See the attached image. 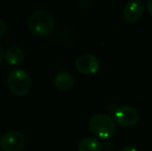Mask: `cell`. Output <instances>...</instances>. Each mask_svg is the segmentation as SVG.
<instances>
[{
	"mask_svg": "<svg viewBox=\"0 0 152 151\" xmlns=\"http://www.w3.org/2000/svg\"><path fill=\"white\" fill-rule=\"evenodd\" d=\"M6 83L14 94L25 95L31 90L32 81L30 76L24 69H14L7 76Z\"/></svg>",
	"mask_w": 152,
	"mask_h": 151,
	"instance_id": "3957f363",
	"label": "cell"
},
{
	"mask_svg": "<svg viewBox=\"0 0 152 151\" xmlns=\"http://www.w3.org/2000/svg\"><path fill=\"white\" fill-rule=\"evenodd\" d=\"M100 62L93 54H82L76 60V69L82 75H94L98 71Z\"/></svg>",
	"mask_w": 152,
	"mask_h": 151,
	"instance_id": "5b68a950",
	"label": "cell"
},
{
	"mask_svg": "<svg viewBox=\"0 0 152 151\" xmlns=\"http://www.w3.org/2000/svg\"><path fill=\"white\" fill-rule=\"evenodd\" d=\"M89 129L100 139H109L116 131V122L107 114H96L89 121Z\"/></svg>",
	"mask_w": 152,
	"mask_h": 151,
	"instance_id": "7a4b0ae2",
	"label": "cell"
},
{
	"mask_svg": "<svg viewBox=\"0 0 152 151\" xmlns=\"http://www.w3.org/2000/svg\"><path fill=\"white\" fill-rule=\"evenodd\" d=\"M4 58L10 64L12 65H18L24 60L25 58V53L20 47L18 46H12L6 50Z\"/></svg>",
	"mask_w": 152,
	"mask_h": 151,
	"instance_id": "9c48e42d",
	"label": "cell"
},
{
	"mask_svg": "<svg viewBox=\"0 0 152 151\" xmlns=\"http://www.w3.org/2000/svg\"><path fill=\"white\" fill-rule=\"evenodd\" d=\"M146 4H147V8H148V12H150V15L152 16V0H148Z\"/></svg>",
	"mask_w": 152,
	"mask_h": 151,
	"instance_id": "4fadbf2b",
	"label": "cell"
},
{
	"mask_svg": "<svg viewBox=\"0 0 152 151\" xmlns=\"http://www.w3.org/2000/svg\"><path fill=\"white\" fill-rule=\"evenodd\" d=\"M119 151H139V150L134 147H132V146H124V147L120 148Z\"/></svg>",
	"mask_w": 152,
	"mask_h": 151,
	"instance_id": "7c38bea8",
	"label": "cell"
},
{
	"mask_svg": "<svg viewBox=\"0 0 152 151\" xmlns=\"http://www.w3.org/2000/svg\"><path fill=\"white\" fill-rule=\"evenodd\" d=\"M4 51H3V48H2V46L0 44V61L2 60V58H3V56H4Z\"/></svg>",
	"mask_w": 152,
	"mask_h": 151,
	"instance_id": "5bb4252c",
	"label": "cell"
},
{
	"mask_svg": "<svg viewBox=\"0 0 152 151\" xmlns=\"http://www.w3.org/2000/svg\"><path fill=\"white\" fill-rule=\"evenodd\" d=\"M25 145V137L19 131H10L0 139V148L3 151H21Z\"/></svg>",
	"mask_w": 152,
	"mask_h": 151,
	"instance_id": "277c9868",
	"label": "cell"
},
{
	"mask_svg": "<svg viewBox=\"0 0 152 151\" xmlns=\"http://www.w3.org/2000/svg\"><path fill=\"white\" fill-rule=\"evenodd\" d=\"M0 151H1V148H0Z\"/></svg>",
	"mask_w": 152,
	"mask_h": 151,
	"instance_id": "9a60e30c",
	"label": "cell"
},
{
	"mask_svg": "<svg viewBox=\"0 0 152 151\" xmlns=\"http://www.w3.org/2000/svg\"><path fill=\"white\" fill-rule=\"evenodd\" d=\"M6 30H7V25H6L5 21L3 19L0 18V37L3 36L4 33L6 32Z\"/></svg>",
	"mask_w": 152,
	"mask_h": 151,
	"instance_id": "8fae6325",
	"label": "cell"
},
{
	"mask_svg": "<svg viewBox=\"0 0 152 151\" xmlns=\"http://www.w3.org/2000/svg\"><path fill=\"white\" fill-rule=\"evenodd\" d=\"M79 151H102V144L95 138H84L78 144Z\"/></svg>",
	"mask_w": 152,
	"mask_h": 151,
	"instance_id": "30bf717a",
	"label": "cell"
},
{
	"mask_svg": "<svg viewBox=\"0 0 152 151\" xmlns=\"http://www.w3.org/2000/svg\"><path fill=\"white\" fill-rule=\"evenodd\" d=\"M139 112L130 106H121L115 112V120L122 126H132L139 121Z\"/></svg>",
	"mask_w": 152,
	"mask_h": 151,
	"instance_id": "8992f818",
	"label": "cell"
},
{
	"mask_svg": "<svg viewBox=\"0 0 152 151\" xmlns=\"http://www.w3.org/2000/svg\"><path fill=\"white\" fill-rule=\"evenodd\" d=\"M145 4L142 0H132L129 1L123 8V18L127 22L138 21L144 14Z\"/></svg>",
	"mask_w": 152,
	"mask_h": 151,
	"instance_id": "52a82bcc",
	"label": "cell"
},
{
	"mask_svg": "<svg viewBox=\"0 0 152 151\" xmlns=\"http://www.w3.org/2000/svg\"><path fill=\"white\" fill-rule=\"evenodd\" d=\"M55 19L50 12L38 9L32 12L28 20V27L31 33L37 36H47L55 27Z\"/></svg>",
	"mask_w": 152,
	"mask_h": 151,
	"instance_id": "6da1fadb",
	"label": "cell"
},
{
	"mask_svg": "<svg viewBox=\"0 0 152 151\" xmlns=\"http://www.w3.org/2000/svg\"><path fill=\"white\" fill-rule=\"evenodd\" d=\"M54 85L61 92H68L75 86V78L68 71H60L55 77Z\"/></svg>",
	"mask_w": 152,
	"mask_h": 151,
	"instance_id": "ba28073f",
	"label": "cell"
}]
</instances>
